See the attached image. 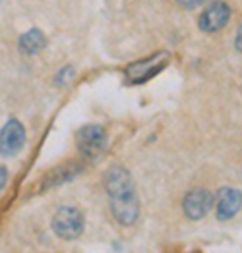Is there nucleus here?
Instances as JSON below:
<instances>
[{
  "instance_id": "2eb2a0df",
  "label": "nucleus",
  "mask_w": 242,
  "mask_h": 253,
  "mask_svg": "<svg viewBox=\"0 0 242 253\" xmlns=\"http://www.w3.org/2000/svg\"><path fill=\"white\" fill-rule=\"evenodd\" d=\"M235 48H237L239 52H242V23H241V27L237 29V37H235Z\"/></svg>"
},
{
  "instance_id": "423d86ee",
  "label": "nucleus",
  "mask_w": 242,
  "mask_h": 253,
  "mask_svg": "<svg viewBox=\"0 0 242 253\" xmlns=\"http://www.w3.org/2000/svg\"><path fill=\"white\" fill-rule=\"evenodd\" d=\"M167 60H169V56H167L165 52H155L149 58L140 60V62L128 66V70H126V72H128V80H130L134 85L144 84V82H147L149 78H153L157 72H161L163 66L167 64Z\"/></svg>"
},
{
  "instance_id": "ddd939ff",
  "label": "nucleus",
  "mask_w": 242,
  "mask_h": 253,
  "mask_svg": "<svg viewBox=\"0 0 242 253\" xmlns=\"http://www.w3.org/2000/svg\"><path fill=\"white\" fill-rule=\"evenodd\" d=\"M207 0H176V4L178 6H182V8H186V10H192V8H198L201 4H205Z\"/></svg>"
},
{
  "instance_id": "f8f14e48",
  "label": "nucleus",
  "mask_w": 242,
  "mask_h": 253,
  "mask_svg": "<svg viewBox=\"0 0 242 253\" xmlns=\"http://www.w3.org/2000/svg\"><path fill=\"white\" fill-rule=\"evenodd\" d=\"M72 78H74V68H72V66H64V68L56 74V85H66Z\"/></svg>"
},
{
  "instance_id": "20e7f679",
  "label": "nucleus",
  "mask_w": 242,
  "mask_h": 253,
  "mask_svg": "<svg viewBox=\"0 0 242 253\" xmlns=\"http://www.w3.org/2000/svg\"><path fill=\"white\" fill-rule=\"evenodd\" d=\"M213 203H215V197L211 191L205 190V188H196V190L188 191L184 195L182 209H184V214L188 218L199 220L213 209Z\"/></svg>"
},
{
  "instance_id": "39448f33",
  "label": "nucleus",
  "mask_w": 242,
  "mask_h": 253,
  "mask_svg": "<svg viewBox=\"0 0 242 253\" xmlns=\"http://www.w3.org/2000/svg\"><path fill=\"white\" fill-rule=\"evenodd\" d=\"M25 143V127L20 120H8L0 129V155L14 157L22 151Z\"/></svg>"
},
{
  "instance_id": "7ed1b4c3",
  "label": "nucleus",
  "mask_w": 242,
  "mask_h": 253,
  "mask_svg": "<svg viewBox=\"0 0 242 253\" xmlns=\"http://www.w3.org/2000/svg\"><path fill=\"white\" fill-rule=\"evenodd\" d=\"M103 184H105V191L109 199H124V197L136 195L132 174L124 167H110L105 172Z\"/></svg>"
},
{
  "instance_id": "f257e3e1",
  "label": "nucleus",
  "mask_w": 242,
  "mask_h": 253,
  "mask_svg": "<svg viewBox=\"0 0 242 253\" xmlns=\"http://www.w3.org/2000/svg\"><path fill=\"white\" fill-rule=\"evenodd\" d=\"M86 216L78 207L62 205L52 214V230L62 240H76L84 234Z\"/></svg>"
},
{
  "instance_id": "9d476101",
  "label": "nucleus",
  "mask_w": 242,
  "mask_h": 253,
  "mask_svg": "<svg viewBox=\"0 0 242 253\" xmlns=\"http://www.w3.org/2000/svg\"><path fill=\"white\" fill-rule=\"evenodd\" d=\"M82 172L80 165H64V167H58L52 172H48L45 176V182L41 186V190H48V188H54V186H62L70 180H74L78 174Z\"/></svg>"
},
{
  "instance_id": "6e6552de",
  "label": "nucleus",
  "mask_w": 242,
  "mask_h": 253,
  "mask_svg": "<svg viewBox=\"0 0 242 253\" xmlns=\"http://www.w3.org/2000/svg\"><path fill=\"white\" fill-rule=\"evenodd\" d=\"M110 214L120 226H130L138 220L140 214V203L138 197L130 195L124 199H110Z\"/></svg>"
},
{
  "instance_id": "4468645a",
  "label": "nucleus",
  "mask_w": 242,
  "mask_h": 253,
  "mask_svg": "<svg viewBox=\"0 0 242 253\" xmlns=\"http://www.w3.org/2000/svg\"><path fill=\"white\" fill-rule=\"evenodd\" d=\"M8 184V170L6 167H0V190H4Z\"/></svg>"
},
{
  "instance_id": "f03ea898",
  "label": "nucleus",
  "mask_w": 242,
  "mask_h": 253,
  "mask_svg": "<svg viewBox=\"0 0 242 253\" xmlns=\"http://www.w3.org/2000/svg\"><path fill=\"white\" fill-rule=\"evenodd\" d=\"M76 145L84 159H97L107 149V131L99 124H88L76 133Z\"/></svg>"
},
{
  "instance_id": "1a4fd4ad",
  "label": "nucleus",
  "mask_w": 242,
  "mask_h": 253,
  "mask_svg": "<svg viewBox=\"0 0 242 253\" xmlns=\"http://www.w3.org/2000/svg\"><path fill=\"white\" fill-rule=\"evenodd\" d=\"M215 209H217V218L219 220H229L233 218L242 207V191L235 188H223L217 193L215 199Z\"/></svg>"
},
{
  "instance_id": "0eeeda50",
  "label": "nucleus",
  "mask_w": 242,
  "mask_h": 253,
  "mask_svg": "<svg viewBox=\"0 0 242 253\" xmlns=\"http://www.w3.org/2000/svg\"><path fill=\"white\" fill-rule=\"evenodd\" d=\"M231 20V8L225 2H211L199 16L198 25L203 33H215Z\"/></svg>"
},
{
  "instance_id": "9b49d317",
  "label": "nucleus",
  "mask_w": 242,
  "mask_h": 253,
  "mask_svg": "<svg viewBox=\"0 0 242 253\" xmlns=\"http://www.w3.org/2000/svg\"><path fill=\"white\" fill-rule=\"evenodd\" d=\"M47 44V37L41 29L33 27L29 31H25L22 37H20V50L23 54H37L41 52Z\"/></svg>"
}]
</instances>
